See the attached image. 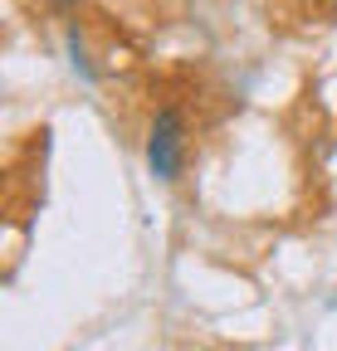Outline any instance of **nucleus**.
Instances as JSON below:
<instances>
[{
  "mask_svg": "<svg viewBox=\"0 0 337 351\" xmlns=\"http://www.w3.org/2000/svg\"><path fill=\"white\" fill-rule=\"evenodd\" d=\"M142 156L156 186H176L186 166H191V122L181 112V103H161L147 117V137H142Z\"/></svg>",
  "mask_w": 337,
  "mask_h": 351,
  "instance_id": "nucleus-1",
  "label": "nucleus"
},
{
  "mask_svg": "<svg viewBox=\"0 0 337 351\" xmlns=\"http://www.w3.org/2000/svg\"><path fill=\"white\" fill-rule=\"evenodd\" d=\"M59 49H64V64H69V73H73L83 88H98V83H103V69H98V59H93L89 29L78 25V15L59 25Z\"/></svg>",
  "mask_w": 337,
  "mask_h": 351,
  "instance_id": "nucleus-2",
  "label": "nucleus"
},
{
  "mask_svg": "<svg viewBox=\"0 0 337 351\" xmlns=\"http://www.w3.org/2000/svg\"><path fill=\"white\" fill-rule=\"evenodd\" d=\"M39 5H45V10H54L59 20H73V15L83 10V0H39Z\"/></svg>",
  "mask_w": 337,
  "mask_h": 351,
  "instance_id": "nucleus-3",
  "label": "nucleus"
}]
</instances>
